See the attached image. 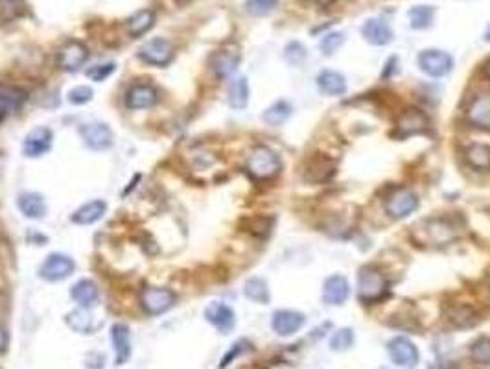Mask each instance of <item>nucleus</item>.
<instances>
[{
  "label": "nucleus",
  "mask_w": 490,
  "mask_h": 369,
  "mask_svg": "<svg viewBox=\"0 0 490 369\" xmlns=\"http://www.w3.org/2000/svg\"><path fill=\"white\" fill-rule=\"evenodd\" d=\"M245 168H247L252 180L266 181L279 174L280 168H282V163H280L279 155L273 150L266 146H257L249 153Z\"/></svg>",
  "instance_id": "f257e3e1"
},
{
  "label": "nucleus",
  "mask_w": 490,
  "mask_h": 369,
  "mask_svg": "<svg viewBox=\"0 0 490 369\" xmlns=\"http://www.w3.org/2000/svg\"><path fill=\"white\" fill-rule=\"evenodd\" d=\"M387 294V279L372 266H363L357 273V297L363 303H376Z\"/></svg>",
  "instance_id": "f03ea898"
},
{
  "label": "nucleus",
  "mask_w": 490,
  "mask_h": 369,
  "mask_svg": "<svg viewBox=\"0 0 490 369\" xmlns=\"http://www.w3.org/2000/svg\"><path fill=\"white\" fill-rule=\"evenodd\" d=\"M177 301V295L169 288H159V286H146L140 292V307L150 316H161L168 312Z\"/></svg>",
  "instance_id": "7ed1b4c3"
},
{
  "label": "nucleus",
  "mask_w": 490,
  "mask_h": 369,
  "mask_svg": "<svg viewBox=\"0 0 490 369\" xmlns=\"http://www.w3.org/2000/svg\"><path fill=\"white\" fill-rule=\"evenodd\" d=\"M417 61L422 72L431 76V78H442V76L452 72V67H454L452 55L442 50H437V48L422 50L418 54Z\"/></svg>",
  "instance_id": "20e7f679"
},
{
  "label": "nucleus",
  "mask_w": 490,
  "mask_h": 369,
  "mask_svg": "<svg viewBox=\"0 0 490 369\" xmlns=\"http://www.w3.org/2000/svg\"><path fill=\"white\" fill-rule=\"evenodd\" d=\"M240 60H242V54H240V48L234 43H227L221 48L214 52L211 55V65L212 72L218 76V78H229L230 74L236 72L238 69Z\"/></svg>",
  "instance_id": "39448f33"
},
{
  "label": "nucleus",
  "mask_w": 490,
  "mask_h": 369,
  "mask_svg": "<svg viewBox=\"0 0 490 369\" xmlns=\"http://www.w3.org/2000/svg\"><path fill=\"white\" fill-rule=\"evenodd\" d=\"M138 57L144 63L153 65V67H166L169 61L174 60V46L162 37H155L138 48Z\"/></svg>",
  "instance_id": "423d86ee"
},
{
  "label": "nucleus",
  "mask_w": 490,
  "mask_h": 369,
  "mask_svg": "<svg viewBox=\"0 0 490 369\" xmlns=\"http://www.w3.org/2000/svg\"><path fill=\"white\" fill-rule=\"evenodd\" d=\"M74 270H76V263H74L69 255L50 253L45 258V263L41 264V268H39V275H41L45 281L57 282L72 275Z\"/></svg>",
  "instance_id": "0eeeda50"
},
{
  "label": "nucleus",
  "mask_w": 490,
  "mask_h": 369,
  "mask_svg": "<svg viewBox=\"0 0 490 369\" xmlns=\"http://www.w3.org/2000/svg\"><path fill=\"white\" fill-rule=\"evenodd\" d=\"M79 137L83 144L94 152H104L107 148L113 146V131L104 122H89L79 128Z\"/></svg>",
  "instance_id": "6e6552de"
},
{
  "label": "nucleus",
  "mask_w": 490,
  "mask_h": 369,
  "mask_svg": "<svg viewBox=\"0 0 490 369\" xmlns=\"http://www.w3.org/2000/svg\"><path fill=\"white\" fill-rule=\"evenodd\" d=\"M418 207L417 194L409 189H396L385 199V211L396 220L409 216Z\"/></svg>",
  "instance_id": "1a4fd4ad"
},
{
  "label": "nucleus",
  "mask_w": 490,
  "mask_h": 369,
  "mask_svg": "<svg viewBox=\"0 0 490 369\" xmlns=\"http://www.w3.org/2000/svg\"><path fill=\"white\" fill-rule=\"evenodd\" d=\"M387 351H389V356L394 364L403 369L417 368L418 360H421V355H418V349L415 347V343L403 336L393 338L387 343Z\"/></svg>",
  "instance_id": "9d476101"
},
{
  "label": "nucleus",
  "mask_w": 490,
  "mask_h": 369,
  "mask_svg": "<svg viewBox=\"0 0 490 369\" xmlns=\"http://www.w3.org/2000/svg\"><path fill=\"white\" fill-rule=\"evenodd\" d=\"M89 57L87 46L79 41H69L57 54V65L65 72H76L79 67L85 65Z\"/></svg>",
  "instance_id": "9b49d317"
},
{
  "label": "nucleus",
  "mask_w": 490,
  "mask_h": 369,
  "mask_svg": "<svg viewBox=\"0 0 490 369\" xmlns=\"http://www.w3.org/2000/svg\"><path fill=\"white\" fill-rule=\"evenodd\" d=\"M52 131L48 128H35L24 137L23 152L24 155L30 159H37V157L45 155L52 148Z\"/></svg>",
  "instance_id": "f8f14e48"
},
{
  "label": "nucleus",
  "mask_w": 490,
  "mask_h": 369,
  "mask_svg": "<svg viewBox=\"0 0 490 369\" xmlns=\"http://www.w3.org/2000/svg\"><path fill=\"white\" fill-rule=\"evenodd\" d=\"M159 100V92L153 85L150 83H138L129 89L128 94H126V106L128 109H150L153 107Z\"/></svg>",
  "instance_id": "ddd939ff"
},
{
  "label": "nucleus",
  "mask_w": 490,
  "mask_h": 369,
  "mask_svg": "<svg viewBox=\"0 0 490 369\" xmlns=\"http://www.w3.org/2000/svg\"><path fill=\"white\" fill-rule=\"evenodd\" d=\"M304 321H306L304 314L295 310H277L271 319V327L279 336H291L299 329H303Z\"/></svg>",
  "instance_id": "4468645a"
},
{
  "label": "nucleus",
  "mask_w": 490,
  "mask_h": 369,
  "mask_svg": "<svg viewBox=\"0 0 490 369\" xmlns=\"http://www.w3.org/2000/svg\"><path fill=\"white\" fill-rule=\"evenodd\" d=\"M205 318L206 321L212 323L216 329L223 334L230 332L234 329V323H236V316H234V310L230 309L229 304L225 303H211L205 309Z\"/></svg>",
  "instance_id": "2eb2a0df"
},
{
  "label": "nucleus",
  "mask_w": 490,
  "mask_h": 369,
  "mask_svg": "<svg viewBox=\"0 0 490 369\" xmlns=\"http://www.w3.org/2000/svg\"><path fill=\"white\" fill-rule=\"evenodd\" d=\"M430 120L422 113L421 109H408L400 115L396 122V131L400 137H409V135H417L428 131Z\"/></svg>",
  "instance_id": "dca6fc26"
},
{
  "label": "nucleus",
  "mask_w": 490,
  "mask_h": 369,
  "mask_svg": "<svg viewBox=\"0 0 490 369\" xmlns=\"http://www.w3.org/2000/svg\"><path fill=\"white\" fill-rule=\"evenodd\" d=\"M362 35L365 37L367 43H371L374 46L389 45L393 41V30L389 28V24L384 23L378 17L367 18L362 26Z\"/></svg>",
  "instance_id": "f3484780"
},
{
  "label": "nucleus",
  "mask_w": 490,
  "mask_h": 369,
  "mask_svg": "<svg viewBox=\"0 0 490 369\" xmlns=\"http://www.w3.org/2000/svg\"><path fill=\"white\" fill-rule=\"evenodd\" d=\"M350 295V286L343 275H332L325 281V288H323V299L326 304H343Z\"/></svg>",
  "instance_id": "a211bd4d"
},
{
  "label": "nucleus",
  "mask_w": 490,
  "mask_h": 369,
  "mask_svg": "<svg viewBox=\"0 0 490 369\" xmlns=\"http://www.w3.org/2000/svg\"><path fill=\"white\" fill-rule=\"evenodd\" d=\"M111 340L115 347V364H126L131 356V338H129V327L124 323H115L111 327Z\"/></svg>",
  "instance_id": "6ab92c4d"
},
{
  "label": "nucleus",
  "mask_w": 490,
  "mask_h": 369,
  "mask_svg": "<svg viewBox=\"0 0 490 369\" xmlns=\"http://www.w3.org/2000/svg\"><path fill=\"white\" fill-rule=\"evenodd\" d=\"M26 101V92L11 85H0V122L8 115L18 111Z\"/></svg>",
  "instance_id": "aec40b11"
},
{
  "label": "nucleus",
  "mask_w": 490,
  "mask_h": 369,
  "mask_svg": "<svg viewBox=\"0 0 490 369\" xmlns=\"http://www.w3.org/2000/svg\"><path fill=\"white\" fill-rule=\"evenodd\" d=\"M107 211V203L104 199H92V202L85 203L79 209L72 212L70 221L78 224V226H91L94 221L101 220Z\"/></svg>",
  "instance_id": "412c9836"
},
{
  "label": "nucleus",
  "mask_w": 490,
  "mask_h": 369,
  "mask_svg": "<svg viewBox=\"0 0 490 369\" xmlns=\"http://www.w3.org/2000/svg\"><path fill=\"white\" fill-rule=\"evenodd\" d=\"M424 231H426L428 240L433 244H448L455 238V227L450 224L445 218H433L424 224Z\"/></svg>",
  "instance_id": "4be33fe9"
},
{
  "label": "nucleus",
  "mask_w": 490,
  "mask_h": 369,
  "mask_svg": "<svg viewBox=\"0 0 490 369\" xmlns=\"http://www.w3.org/2000/svg\"><path fill=\"white\" fill-rule=\"evenodd\" d=\"M18 211L23 212L26 218L32 220H41L46 216V202L41 194L37 192H23L17 199Z\"/></svg>",
  "instance_id": "5701e85b"
},
{
  "label": "nucleus",
  "mask_w": 490,
  "mask_h": 369,
  "mask_svg": "<svg viewBox=\"0 0 490 369\" xmlns=\"http://www.w3.org/2000/svg\"><path fill=\"white\" fill-rule=\"evenodd\" d=\"M70 297L82 309H91V307H94L98 303L100 292H98V286L94 282L89 281V279H82V281H78L70 288Z\"/></svg>",
  "instance_id": "b1692460"
},
{
  "label": "nucleus",
  "mask_w": 490,
  "mask_h": 369,
  "mask_svg": "<svg viewBox=\"0 0 490 369\" xmlns=\"http://www.w3.org/2000/svg\"><path fill=\"white\" fill-rule=\"evenodd\" d=\"M317 87L323 94L328 97H341L347 91V79L343 74L335 72V70H323L317 76Z\"/></svg>",
  "instance_id": "393cba45"
},
{
  "label": "nucleus",
  "mask_w": 490,
  "mask_h": 369,
  "mask_svg": "<svg viewBox=\"0 0 490 369\" xmlns=\"http://www.w3.org/2000/svg\"><path fill=\"white\" fill-rule=\"evenodd\" d=\"M467 119L472 126L477 128H490V97L474 98L472 104L467 109Z\"/></svg>",
  "instance_id": "a878e982"
},
{
  "label": "nucleus",
  "mask_w": 490,
  "mask_h": 369,
  "mask_svg": "<svg viewBox=\"0 0 490 369\" xmlns=\"http://www.w3.org/2000/svg\"><path fill=\"white\" fill-rule=\"evenodd\" d=\"M65 321H67V325H69L74 332H78V334H92L98 327L94 316L89 312V309H82V307L67 314Z\"/></svg>",
  "instance_id": "bb28decb"
},
{
  "label": "nucleus",
  "mask_w": 490,
  "mask_h": 369,
  "mask_svg": "<svg viewBox=\"0 0 490 369\" xmlns=\"http://www.w3.org/2000/svg\"><path fill=\"white\" fill-rule=\"evenodd\" d=\"M155 24V11L153 9H140L128 18V33L129 37L138 39L147 33Z\"/></svg>",
  "instance_id": "cd10ccee"
},
{
  "label": "nucleus",
  "mask_w": 490,
  "mask_h": 369,
  "mask_svg": "<svg viewBox=\"0 0 490 369\" xmlns=\"http://www.w3.org/2000/svg\"><path fill=\"white\" fill-rule=\"evenodd\" d=\"M227 100L233 109H245L249 104V83L247 79L240 76L229 83V91H227Z\"/></svg>",
  "instance_id": "c85d7f7f"
},
{
  "label": "nucleus",
  "mask_w": 490,
  "mask_h": 369,
  "mask_svg": "<svg viewBox=\"0 0 490 369\" xmlns=\"http://www.w3.org/2000/svg\"><path fill=\"white\" fill-rule=\"evenodd\" d=\"M332 174H334V163L328 157H313L306 168L308 181H326Z\"/></svg>",
  "instance_id": "c756f323"
},
{
  "label": "nucleus",
  "mask_w": 490,
  "mask_h": 369,
  "mask_svg": "<svg viewBox=\"0 0 490 369\" xmlns=\"http://www.w3.org/2000/svg\"><path fill=\"white\" fill-rule=\"evenodd\" d=\"M409 24L413 30H426L433 24L435 18V8L433 6H415L409 9Z\"/></svg>",
  "instance_id": "7c9ffc66"
},
{
  "label": "nucleus",
  "mask_w": 490,
  "mask_h": 369,
  "mask_svg": "<svg viewBox=\"0 0 490 369\" xmlns=\"http://www.w3.org/2000/svg\"><path fill=\"white\" fill-rule=\"evenodd\" d=\"M464 159L470 166L477 170H489L490 168V148L485 144H472L467 148Z\"/></svg>",
  "instance_id": "2f4dec72"
},
{
  "label": "nucleus",
  "mask_w": 490,
  "mask_h": 369,
  "mask_svg": "<svg viewBox=\"0 0 490 369\" xmlns=\"http://www.w3.org/2000/svg\"><path fill=\"white\" fill-rule=\"evenodd\" d=\"M289 115H291V106L286 100H279L264 111L262 120L269 126H282L289 119Z\"/></svg>",
  "instance_id": "473e14b6"
},
{
  "label": "nucleus",
  "mask_w": 490,
  "mask_h": 369,
  "mask_svg": "<svg viewBox=\"0 0 490 369\" xmlns=\"http://www.w3.org/2000/svg\"><path fill=\"white\" fill-rule=\"evenodd\" d=\"M243 292H245V297H249V299L255 301V303H269V288H267V282L264 281V279H260V277H252V279H249V281L245 282Z\"/></svg>",
  "instance_id": "72a5a7b5"
},
{
  "label": "nucleus",
  "mask_w": 490,
  "mask_h": 369,
  "mask_svg": "<svg viewBox=\"0 0 490 369\" xmlns=\"http://www.w3.org/2000/svg\"><path fill=\"white\" fill-rule=\"evenodd\" d=\"M470 355L477 364H490V338H477L470 347Z\"/></svg>",
  "instance_id": "f704fd0d"
},
{
  "label": "nucleus",
  "mask_w": 490,
  "mask_h": 369,
  "mask_svg": "<svg viewBox=\"0 0 490 369\" xmlns=\"http://www.w3.org/2000/svg\"><path fill=\"white\" fill-rule=\"evenodd\" d=\"M284 60H286V63L291 65V67L303 65L304 60H306V48H304L303 43H299V41L288 43L284 48Z\"/></svg>",
  "instance_id": "c9c22d12"
},
{
  "label": "nucleus",
  "mask_w": 490,
  "mask_h": 369,
  "mask_svg": "<svg viewBox=\"0 0 490 369\" xmlns=\"http://www.w3.org/2000/svg\"><path fill=\"white\" fill-rule=\"evenodd\" d=\"M279 0H247L245 2V11L252 17H264L277 6Z\"/></svg>",
  "instance_id": "e433bc0d"
},
{
  "label": "nucleus",
  "mask_w": 490,
  "mask_h": 369,
  "mask_svg": "<svg viewBox=\"0 0 490 369\" xmlns=\"http://www.w3.org/2000/svg\"><path fill=\"white\" fill-rule=\"evenodd\" d=\"M354 343V332L352 329H341L332 336L330 340V347L334 351H347L350 349Z\"/></svg>",
  "instance_id": "4c0bfd02"
},
{
  "label": "nucleus",
  "mask_w": 490,
  "mask_h": 369,
  "mask_svg": "<svg viewBox=\"0 0 490 369\" xmlns=\"http://www.w3.org/2000/svg\"><path fill=\"white\" fill-rule=\"evenodd\" d=\"M345 43V33L341 32H332V33H326L325 37H323L321 41V50L325 55H332L335 54V52L343 46Z\"/></svg>",
  "instance_id": "58836bf2"
},
{
  "label": "nucleus",
  "mask_w": 490,
  "mask_h": 369,
  "mask_svg": "<svg viewBox=\"0 0 490 369\" xmlns=\"http://www.w3.org/2000/svg\"><path fill=\"white\" fill-rule=\"evenodd\" d=\"M115 69L116 65L113 63V61L94 65V67H91V69L87 70V78H91L92 82H104V79H107L111 74L115 72Z\"/></svg>",
  "instance_id": "ea45409f"
},
{
  "label": "nucleus",
  "mask_w": 490,
  "mask_h": 369,
  "mask_svg": "<svg viewBox=\"0 0 490 369\" xmlns=\"http://www.w3.org/2000/svg\"><path fill=\"white\" fill-rule=\"evenodd\" d=\"M92 89L87 87V85H79V87H74L69 91V101L74 104V106H83L87 101L92 100Z\"/></svg>",
  "instance_id": "a19ab883"
},
{
  "label": "nucleus",
  "mask_w": 490,
  "mask_h": 369,
  "mask_svg": "<svg viewBox=\"0 0 490 369\" xmlns=\"http://www.w3.org/2000/svg\"><path fill=\"white\" fill-rule=\"evenodd\" d=\"M450 321L455 323L457 327H468L474 321L472 310L463 307V309H455L454 312H450Z\"/></svg>",
  "instance_id": "79ce46f5"
},
{
  "label": "nucleus",
  "mask_w": 490,
  "mask_h": 369,
  "mask_svg": "<svg viewBox=\"0 0 490 369\" xmlns=\"http://www.w3.org/2000/svg\"><path fill=\"white\" fill-rule=\"evenodd\" d=\"M247 347H249V343H247V341H245V340H242V341H236V343H234V346L230 347V351H229V353H227V355L223 356V360H221L220 368H221V369H223V368H227V365H229L230 362H233L234 358H238V356L242 355L243 351L247 349Z\"/></svg>",
  "instance_id": "37998d69"
},
{
  "label": "nucleus",
  "mask_w": 490,
  "mask_h": 369,
  "mask_svg": "<svg viewBox=\"0 0 490 369\" xmlns=\"http://www.w3.org/2000/svg\"><path fill=\"white\" fill-rule=\"evenodd\" d=\"M8 346H9L8 329H6L4 325H0V355H2V353H6V351H8Z\"/></svg>",
  "instance_id": "c03bdc74"
},
{
  "label": "nucleus",
  "mask_w": 490,
  "mask_h": 369,
  "mask_svg": "<svg viewBox=\"0 0 490 369\" xmlns=\"http://www.w3.org/2000/svg\"><path fill=\"white\" fill-rule=\"evenodd\" d=\"M179 6H186V4H190V2H194V0H175Z\"/></svg>",
  "instance_id": "a18cd8bd"
},
{
  "label": "nucleus",
  "mask_w": 490,
  "mask_h": 369,
  "mask_svg": "<svg viewBox=\"0 0 490 369\" xmlns=\"http://www.w3.org/2000/svg\"><path fill=\"white\" fill-rule=\"evenodd\" d=\"M485 41H490V24H489V28H486V32H485Z\"/></svg>",
  "instance_id": "49530a36"
},
{
  "label": "nucleus",
  "mask_w": 490,
  "mask_h": 369,
  "mask_svg": "<svg viewBox=\"0 0 490 369\" xmlns=\"http://www.w3.org/2000/svg\"><path fill=\"white\" fill-rule=\"evenodd\" d=\"M486 74H489V78H490V63H489V67H486Z\"/></svg>",
  "instance_id": "de8ad7c7"
},
{
  "label": "nucleus",
  "mask_w": 490,
  "mask_h": 369,
  "mask_svg": "<svg viewBox=\"0 0 490 369\" xmlns=\"http://www.w3.org/2000/svg\"><path fill=\"white\" fill-rule=\"evenodd\" d=\"M380 369H387V368H380Z\"/></svg>",
  "instance_id": "09e8293b"
}]
</instances>
